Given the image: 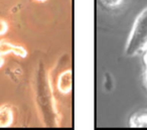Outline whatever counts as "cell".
Listing matches in <instances>:
<instances>
[{
  "instance_id": "obj_2",
  "label": "cell",
  "mask_w": 147,
  "mask_h": 130,
  "mask_svg": "<svg viewBox=\"0 0 147 130\" xmlns=\"http://www.w3.org/2000/svg\"><path fill=\"white\" fill-rule=\"evenodd\" d=\"M8 53H13V55L18 56L20 58H25L27 55V51L22 47L15 45L5 41H0V55L5 56Z\"/></svg>"
},
{
  "instance_id": "obj_3",
  "label": "cell",
  "mask_w": 147,
  "mask_h": 130,
  "mask_svg": "<svg viewBox=\"0 0 147 130\" xmlns=\"http://www.w3.org/2000/svg\"><path fill=\"white\" fill-rule=\"evenodd\" d=\"M71 72L65 71L57 78V90L61 94H67L71 91Z\"/></svg>"
},
{
  "instance_id": "obj_6",
  "label": "cell",
  "mask_w": 147,
  "mask_h": 130,
  "mask_svg": "<svg viewBox=\"0 0 147 130\" xmlns=\"http://www.w3.org/2000/svg\"><path fill=\"white\" fill-rule=\"evenodd\" d=\"M101 2L107 7H110V8H113V7H117L123 2V0H101Z\"/></svg>"
},
{
  "instance_id": "obj_5",
  "label": "cell",
  "mask_w": 147,
  "mask_h": 130,
  "mask_svg": "<svg viewBox=\"0 0 147 130\" xmlns=\"http://www.w3.org/2000/svg\"><path fill=\"white\" fill-rule=\"evenodd\" d=\"M130 126L135 128H147V111L136 112L130 119Z\"/></svg>"
},
{
  "instance_id": "obj_8",
  "label": "cell",
  "mask_w": 147,
  "mask_h": 130,
  "mask_svg": "<svg viewBox=\"0 0 147 130\" xmlns=\"http://www.w3.org/2000/svg\"><path fill=\"white\" fill-rule=\"evenodd\" d=\"M146 51V55H145V63H146V69H145V82H146V85H147V51Z\"/></svg>"
},
{
  "instance_id": "obj_7",
  "label": "cell",
  "mask_w": 147,
  "mask_h": 130,
  "mask_svg": "<svg viewBox=\"0 0 147 130\" xmlns=\"http://www.w3.org/2000/svg\"><path fill=\"white\" fill-rule=\"evenodd\" d=\"M8 30V25L4 20L0 19V35H3L6 33V31Z\"/></svg>"
},
{
  "instance_id": "obj_1",
  "label": "cell",
  "mask_w": 147,
  "mask_h": 130,
  "mask_svg": "<svg viewBox=\"0 0 147 130\" xmlns=\"http://www.w3.org/2000/svg\"><path fill=\"white\" fill-rule=\"evenodd\" d=\"M147 49V8L136 18L126 45L127 56H135Z\"/></svg>"
},
{
  "instance_id": "obj_9",
  "label": "cell",
  "mask_w": 147,
  "mask_h": 130,
  "mask_svg": "<svg viewBox=\"0 0 147 130\" xmlns=\"http://www.w3.org/2000/svg\"><path fill=\"white\" fill-rule=\"evenodd\" d=\"M3 64H4V59H3V56L0 55V68L2 67Z\"/></svg>"
},
{
  "instance_id": "obj_4",
  "label": "cell",
  "mask_w": 147,
  "mask_h": 130,
  "mask_svg": "<svg viewBox=\"0 0 147 130\" xmlns=\"http://www.w3.org/2000/svg\"><path fill=\"white\" fill-rule=\"evenodd\" d=\"M13 113L11 109L6 105L0 106V127L6 128L12 124Z\"/></svg>"
},
{
  "instance_id": "obj_10",
  "label": "cell",
  "mask_w": 147,
  "mask_h": 130,
  "mask_svg": "<svg viewBox=\"0 0 147 130\" xmlns=\"http://www.w3.org/2000/svg\"><path fill=\"white\" fill-rule=\"evenodd\" d=\"M37 2H45V1H47V0H36Z\"/></svg>"
}]
</instances>
